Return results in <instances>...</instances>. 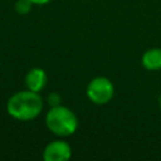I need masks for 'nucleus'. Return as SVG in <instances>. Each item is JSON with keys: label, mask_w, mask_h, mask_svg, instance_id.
Masks as SVG:
<instances>
[{"label": "nucleus", "mask_w": 161, "mask_h": 161, "mask_svg": "<svg viewBox=\"0 0 161 161\" xmlns=\"http://www.w3.org/2000/svg\"><path fill=\"white\" fill-rule=\"evenodd\" d=\"M47 80H48V77H47L45 70L42 68H38V67L28 70L25 79H24L26 89H30V91L38 92V93L40 91H43V88L47 86Z\"/></svg>", "instance_id": "obj_5"}, {"label": "nucleus", "mask_w": 161, "mask_h": 161, "mask_svg": "<svg viewBox=\"0 0 161 161\" xmlns=\"http://www.w3.org/2000/svg\"><path fill=\"white\" fill-rule=\"evenodd\" d=\"M86 93L92 103L106 104L114 94V86L106 77H96L88 83Z\"/></svg>", "instance_id": "obj_3"}, {"label": "nucleus", "mask_w": 161, "mask_h": 161, "mask_svg": "<svg viewBox=\"0 0 161 161\" xmlns=\"http://www.w3.org/2000/svg\"><path fill=\"white\" fill-rule=\"evenodd\" d=\"M48 102H49L50 106H58V104H60L62 98L58 93H50L49 97H48Z\"/></svg>", "instance_id": "obj_8"}, {"label": "nucleus", "mask_w": 161, "mask_h": 161, "mask_svg": "<svg viewBox=\"0 0 161 161\" xmlns=\"http://www.w3.org/2000/svg\"><path fill=\"white\" fill-rule=\"evenodd\" d=\"M45 126L53 135L68 137L77 131L78 118L75 113L65 106H52L45 116Z\"/></svg>", "instance_id": "obj_2"}, {"label": "nucleus", "mask_w": 161, "mask_h": 161, "mask_svg": "<svg viewBox=\"0 0 161 161\" xmlns=\"http://www.w3.org/2000/svg\"><path fill=\"white\" fill-rule=\"evenodd\" d=\"M44 107L42 96L38 92L20 91L14 93L6 102V111L10 117L18 121H31L38 117Z\"/></svg>", "instance_id": "obj_1"}, {"label": "nucleus", "mask_w": 161, "mask_h": 161, "mask_svg": "<svg viewBox=\"0 0 161 161\" xmlns=\"http://www.w3.org/2000/svg\"><path fill=\"white\" fill-rule=\"evenodd\" d=\"M33 4H35V5H45V4H48V3H50L52 0H30Z\"/></svg>", "instance_id": "obj_9"}, {"label": "nucleus", "mask_w": 161, "mask_h": 161, "mask_svg": "<svg viewBox=\"0 0 161 161\" xmlns=\"http://www.w3.org/2000/svg\"><path fill=\"white\" fill-rule=\"evenodd\" d=\"M141 63L147 70L161 69V48H151L142 54Z\"/></svg>", "instance_id": "obj_6"}, {"label": "nucleus", "mask_w": 161, "mask_h": 161, "mask_svg": "<svg viewBox=\"0 0 161 161\" xmlns=\"http://www.w3.org/2000/svg\"><path fill=\"white\" fill-rule=\"evenodd\" d=\"M158 103H160V109H161V96H160V99H158Z\"/></svg>", "instance_id": "obj_10"}, {"label": "nucleus", "mask_w": 161, "mask_h": 161, "mask_svg": "<svg viewBox=\"0 0 161 161\" xmlns=\"http://www.w3.org/2000/svg\"><path fill=\"white\" fill-rule=\"evenodd\" d=\"M72 157V148L68 142L55 140L48 143L43 151L44 161H68Z\"/></svg>", "instance_id": "obj_4"}, {"label": "nucleus", "mask_w": 161, "mask_h": 161, "mask_svg": "<svg viewBox=\"0 0 161 161\" xmlns=\"http://www.w3.org/2000/svg\"><path fill=\"white\" fill-rule=\"evenodd\" d=\"M34 4L30 1V0H18L16 3H15V11L18 13V14H21V15H25V14H28L30 10H31V6H33Z\"/></svg>", "instance_id": "obj_7"}]
</instances>
